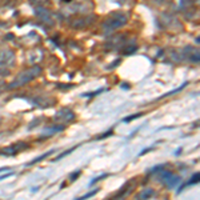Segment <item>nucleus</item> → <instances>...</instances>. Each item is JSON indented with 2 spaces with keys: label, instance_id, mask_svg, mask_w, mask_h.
<instances>
[{
  "label": "nucleus",
  "instance_id": "1",
  "mask_svg": "<svg viewBox=\"0 0 200 200\" xmlns=\"http://www.w3.org/2000/svg\"><path fill=\"white\" fill-rule=\"evenodd\" d=\"M96 192H98V189H96V191H92V192H89V193H87V195H84V196H82V198H80L79 200H83V199H87V198H91V196H93V195H95Z\"/></svg>",
  "mask_w": 200,
  "mask_h": 200
}]
</instances>
